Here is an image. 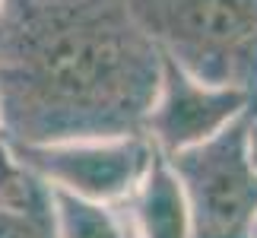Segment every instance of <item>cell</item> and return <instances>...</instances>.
I'll list each match as a JSON object with an SVG mask.
<instances>
[{
  "label": "cell",
  "mask_w": 257,
  "mask_h": 238,
  "mask_svg": "<svg viewBox=\"0 0 257 238\" xmlns=\"http://www.w3.org/2000/svg\"><path fill=\"white\" fill-rule=\"evenodd\" d=\"M0 238H57L48 184L29 203L0 200Z\"/></svg>",
  "instance_id": "cell-8"
},
{
  "label": "cell",
  "mask_w": 257,
  "mask_h": 238,
  "mask_svg": "<svg viewBox=\"0 0 257 238\" xmlns=\"http://www.w3.org/2000/svg\"><path fill=\"white\" fill-rule=\"evenodd\" d=\"M48 191H51L57 238H127V229L111 210V203L86 200L61 187H48Z\"/></svg>",
  "instance_id": "cell-7"
},
{
  "label": "cell",
  "mask_w": 257,
  "mask_h": 238,
  "mask_svg": "<svg viewBox=\"0 0 257 238\" xmlns=\"http://www.w3.org/2000/svg\"><path fill=\"white\" fill-rule=\"evenodd\" d=\"M251 108H257V98L248 89L203 83L169 54H162L159 92L146 111L143 134L162 156H172L222 134Z\"/></svg>",
  "instance_id": "cell-5"
},
{
  "label": "cell",
  "mask_w": 257,
  "mask_h": 238,
  "mask_svg": "<svg viewBox=\"0 0 257 238\" xmlns=\"http://www.w3.org/2000/svg\"><path fill=\"white\" fill-rule=\"evenodd\" d=\"M45 187V181H38L32 172H26L19 165V159L13 156V143L0 124V200L4 203H29L32 197Z\"/></svg>",
  "instance_id": "cell-9"
},
{
  "label": "cell",
  "mask_w": 257,
  "mask_h": 238,
  "mask_svg": "<svg viewBox=\"0 0 257 238\" xmlns=\"http://www.w3.org/2000/svg\"><path fill=\"white\" fill-rule=\"evenodd\" d=\"M4 4H7V0H0V10H4Z\"/></svg>",
  "instance_id": "cell-12"
},
{
  "label": "cell",
  "mask_w": 257,
  "mask_h": 238,
  "mask_svg": "<svg viewBox=\"0 0 257 238\" xmlns=\"http://www.w3.org/2000/svg\"><path fill=\"white\" fill-rule=\"evenodd\" d=\"M251 238H257V213H254V222H251Z\"/></svg>",
  "instance_id": "cell-11"
},
{
  "label": "cell",
  "mask_w": 257,
  "mask_h": 238,
  "mask_svg": "<svg viewBox=\"0 0 257 238\" xmlns=\"http://www.w3.org/2000/svg\"><path fill=\"white\" fill-rule=\"evenodd\" d=\"M162 51L131 0H7L0 124L10 143L143 134Z\"/></svg>",
  "instance_id": "cell-1"
},
{
  "label": "cell",
  "mask_w": 257,
  "mask_h": 238,
  "mask_svg": "<svg viewBox=\"0 0 257 238\" xmlns=\"http://www.w3.org/2000/svg\"><path fill=\"white\" fill-rule=\"evenodd\" d=\"M248 114H241L210 140L165 156L187 197L191 238H251V222L257 213V175L244 159Z\"/></svg>",
  "instance_id": "cell-3"
},
{
  "label": "cell",
  "mask_w": 257,
  "mask_h": 238,
  "mask_svg": "<svg viewBox=\"0 0 257 238\" xmlns=\"http://www.w3.org/2000/svg\"><path fill=\"white\" fill-rule=\"evenodd\" d=\"M244 159H248L251 172L257 175V111H251L248 124H244Z\"/></svg>",
  "instance_id": "cell-10"
},
{
  "label": "cell",
  "mask_w": 257,
  "mask_h": 238,
  "mask_svg": "<svg viewBox=\"0 0 257 238\" xmlns=\"http://www.w3.org/2000/svg\"><path fill=\"white\" fill-rule=\"evenodd\" d=\"M13 156L48 187L114 206L137 191L156 146L146 134L70 137L48 143H13Z\"/></svg>",
  "instance_id": "cell-4"
},
{
  "label": "cell",
  "mask_w": 257,
  "mask_h": 238,
  "mask_svg": "<svg viewBox=\"0 0 257 238\" xmlns=\"http://www.w3.org/2000/svg\"><path fill=\"white\" fill-rule=\"evenodd\" d=\"M162 54L203 83L257 98V0H131Z\"/></svg>",
  "instance_id": "cell-2"
},
{
  "label": "cell",
  "mask_w": 257,
  "mask_h": 238,
  "mask_svg": "<svg viewBox=\"0 0 257 238\" xmlns=\"http://www.w3.org/2000/svg\"><path fill=\"white\" fill-rule=\"evenodd\" d=\"M131 203V229L137 238H191V210L172 162L156 150Z\"/></svg>",
  "instance_id": "cell-6"
}]
</instances>
